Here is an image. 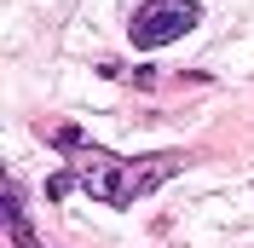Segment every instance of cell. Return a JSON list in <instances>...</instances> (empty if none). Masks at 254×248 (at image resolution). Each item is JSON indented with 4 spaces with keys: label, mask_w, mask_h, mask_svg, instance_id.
I'll list each match as a JSON object with an SVG mask.
<instances>
[{
    "label": "cell",
    "mask_w": 254,
    "mask_h": 248,
    "mask_svg": "<svg viewBox=\"0 0 254 248\" xmlns=\"http://www.w3.org/2000/svg\"><path fill=\"white\" fill-rule=\"evenodd\" d=\"M196 17H202L196 0H144L139 12H133V23H127V35H133L139 52H150V47H168L179 35H190Z\"/></svg>",
    "instance_id": "1"
}]
</instances>
